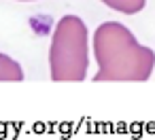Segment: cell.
<instances>
[{
	"mask_svg": "<svg viewBox=\"0 0 155 140\" xmlns=\"http://www.w3.org/2000/svg\"><path fill=\"white\" fill-rule=\"evenodd\" d=\"M102 2L113 9V11H119L123 15H136L144 9L147 5V0H102Z\"/></svg>",
	"mask_w": 155,
	"mask_h": 140,
	"instance_id": "cell-4",
	"label": "cell"
},
{
	"mask_svg": "<svg viewBox=\"0 0 155 140\" xmlns=\"http://www.w3.org/2000/svg\"><path fill=\"white\" fill-rule=\"evenodd\" d=\"M0 81H24V68L7 53H0Z\"/></svg>",
	"mask_w": 155,
	"mask_h": 140,
	"instance_id": "cell-3",
	"label": "cell"
},
{
	"mask_svg": "<svg viewBox=\"0 0 155 140\" xmlns=\"http://www.w3.org/2000/svg\"><path fill=\"white\" fill-rule=\"evenodd\" d=\"M98 72L94 81H147L155 68V51L140 45L119 21H104L94 32Z\"/></svg>",
	"mask_w": 155,
	"mask_h": 140,
	"instance_id": "cell-1",
	"label": "cell"
},
{
	"mask_svg": "<svg viewBox=\"0 0 155 140\" xmlns=\"http://www.w3.org/2000/svg\"><path fill=\"white\" fill-rule=\"evenodd\" d=\"M19 2H32V0H19Z\"/></svg>",
	"mask_w": 155,
	"mask_h": 140,
	"instance_id": "cell-5",
	"label": "cell"
},
{
	"mask_svg": "<svg viewBox=\"0 0 155 140\" xmlns=\"http://www.w3.org/2000/svg\"><path fill=\"white\" fill-rule=\"evenodd\" d=\"M89 51H87V26L77 15H64L53 30L49 47L51 79L83 81L87 77Z\"/></svg>",
	"mask_w": 155,
	"mask_h": 140,
	"instance_id": "cell-2",
	"label": "cell"
}]
</instances>
